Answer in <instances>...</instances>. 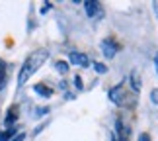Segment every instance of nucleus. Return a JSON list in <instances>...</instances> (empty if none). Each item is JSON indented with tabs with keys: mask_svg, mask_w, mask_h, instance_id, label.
<instances>
[{
	"mask_svg": "<svg viewBox=\"0 0 158 141\" xmlns=\"http://www.w3.org/2000/svg\"><path fill=\"white\" fill-rule=\"evenodd\" d=\"M47 57H49V51L47 49H37V51H33L29 57L23 61L22 69H20V75H18V86H23L29 78H31V75H35L41 65L47 61Z\"/></svg>",
	"mask_w": 158,
	"mask_h": 141,
	"instance_id": "nucleus-1",
	"label": "nucleus"
},
{
	"mask_svg": "<svg viewBox=\"0 0 158 141\" xmlns=\"http://www.w3.org/2000/svg\"><path fill=\"white\" fill-rule=\"evenodd\" d=\"M109 100H111L113 104H119V106H127V94H125V88L121 86H113L111 90H109Z\"/></svg>",
	"mask_w": 158,
	"mask_h": 141,
	"instance_id": "nucleus-2",
	"label": "nucleus"
},
{
	"mask_svg": "<svg viewBox=\"0 0 158 141\" xmlns=\"http://www.w3.org/2000/svg\"><path fill=\"white\" fill-rule=\"evenodd\" d=\"M100 49H102V53H104L107 59H113L115 53H117V43H115V39L106 37V39L100 43Z\"/></svg>",
	"mask_w": 158,
	"mask_h": 141,
	"instance_id": "nucleus-3",
	"label": "nucleus"
},
{
	"mask_svg": "<svg viewBox=\"0 0 158 141\" xmlns=\"http://www.w3.org/2000/svg\"><path fill=\"white\" fill-rule=\"evenodd\" d=\"M69 59H70L72 65H78V67H88V65H92V61H90L84 53H80V51H70V53H69Z\"/></svg>",
	"mask_w": 158,
	"mask_h": 141,
	"instance_id": "nucleus-4",
	"label": "nucleus"
},
{
	"mask_svg": "<svg viewBox=\"0 0 158 141\" xmlns=\"http://www.w3.org/2000/svg\"><path fill=\"white\" fill-rule=\"evenodd\" d=\"M84 10H86V14L90 16V18H94V16H98V14H102V6H100V2H84Z\"/></svg>",
	"mask_w": 158,
	"mask_h": 141,
	"instance_id": "nucleus-5",
	"label": "nucleus"
},
{
	"mask_svg": "<svg viewBox=\"0 0 158 141\" xmlns=\"http://www.w3.org/2000/svg\"><path fill=\"white\" fill-rule=\"evenodd\" d=\"M115 127H117L119 141H129V127L123 126V120H121V118H117V121H115Z\"/></svg>",
	"mask_w": 158,
	"mask_h": 141,
	"instance_id": "nucleus-6",
	"label": "nucleus"
},
{
	"mask_svg": "<svg viewBox=\"0 0 158 141\" xmlns=\"http://www.w3.org/2000/svg\"><path fill=\"white\" fill-rule=\"evenodd\" d=\"M131 88L135 90V94L141 92V75H139V71L131 73Z\"/></svg>",
	"mask_w": 158,
	"mask_h": 141,
	"instance_id": "nucleus-7",
	"label": "nucleus"
},
{
	"mask_svg": "<svg viewBox=\"0 0 158 141\" xmlns=\"http://www.w3.org/2000/svg\"><path fill=\"white\" fill-rule=\"evenodd\" d=\"M33 90H35V92H37V94H41V96H45V98H49L51 94H53V90L51 88H47L45 86V84H35V86H33Z\"/></svg>",
	"mask_w": 158,
	"mask_h": 141,
	"instance_id": "nucleus-8",
	"label": "nucleus"
},
{
	"mask_svg": "<svg viewBox=\"0 0 158 141\" xmlns=\"http://www.w3.org/2000/svg\"><path fill=\"white\" fill-rule=\"evenodd\" d=\"M14 135H16V130H14V127H10V130H6V131L0 133V141H10Z\"/></svg>",
	"mask_w": 158,
	"mask_h": 141,
	"instance_id": "nucleus-9",
	"label": "nucleus"
},
{
	"mask_svg": "<svg viewBox=\"0 0 158 141\" xmlns=\"http://www.w3.org/2000/svg\"><path fill=\"white\" fill-rule=\"evenodd\" d=\"M55 69H57L60 75H66V73H69V63H64V61H57V63H55Z\"/></svg>",
	"mask_w": 158,
	"mask_h": 141,
	"instance_id": "nucleus-10",
	"label": "nucleus"
},
{
	"mask_svg": "<svg viewBox=\"0 0 158 141\" xmlns=\"http://www.w3.org/2000/svg\"><path fill=\"white\" fill-rule=\"evenodd\" d=\"M4 81H6V63L0 59V90L4 88Z\"/></svg>",
	"mask_w": 158,
	"mask_h": 141,
	"instance_id": "nucleus-11",
	"label": "nucleus"
},
{
	"mask_svg": "<svg viewBox=\"0 0 158 141\" xmlns=\"http://www.w3.org/2000/svg\"><path fill=\"white\" fill-rule=\"evenodd\" d=\"M92 67H94L96 73H100V75H106V73H107V67L104 63H98V61H96V63H92Z\"/></svg>",
	"mask_w": 158,
	"mask_h": 141,
	"instance_id": "nucleus-12",
	"label": "nucleus"
},
{
	"mask_svg": "<svg viewBox=\"0 0 158 141\" xmlns=\"http://www.w3.org/2000/svg\"><path fill=\"white\" fill-rule=\"evenodd\" d=\"M150 100H152V104H156V106H158V88L150 90Z\"/></svg>",
	"mask_w": 158,
	"mask_h": 141,
	"instance_id": "nucleus-13",
	"label": "nucleus"
},
{
	"mask_svg": "<svg viewBox=\"0 0 158 141\" xmlns=\"http://www.w3.org/2000/svg\"><path fill=\"white\" fill-rule=\"evenodd\" d=\"M49 112V108H35V118H39L41 114H47Z\"/></svg>",
	"mask_w": 158,
	"mask_h": 141,
	"instance_id": "nucleus-14",
	"label": "nucleus"
},
{
	"mask_svg": "<svg viewBox=\"0 0 158 141\" xmlns=\"http://www.w3.org/2000/svg\"><path fill=\"white\" fill-rule=\"evenodd\" d=\"M23 139H26V133H16L10 141H23Z\"/></svg>",
	"mask_w": 158,
	"mask_h": 141,
	"instance_id": "nucleus-15",
	"label": "nucleus"
},
{
	"mask_svg": "<svg viewBox=\"0 0 158 141\" xmlns=\"http://www.w3.org/2000/svg\"><path fill=\"white\" fill-rule=\"evenodd\" d=\"M14 121H16V116H14V112H12V114H8V118H6V126L14 124Z\"/></svg>",
	"mask_w": 158,
	"mask_h": 141,
	"instance_id": "nucleus-16",
	"label": "nucleus"
},
{
	"mask_svg": "<svg viewBox=\"0 0 158 141\" xmlns=\"http://www.w3.org/2000/svg\"><path fill=\"white\" fill-rule=\"evenodd\" d=\"M139 141H150V135L148 133H141V135H139Z\"/></svg>",
	"mask_w": 158,
	"mask_h": 141,
	"instance_id": "nucleus-17",
	"label": "nucleus"
},
{
	"mask_svg": "<svg viewBox=\"0 0 158 141\" xmlns=\"http://www.w3.org/2000/svg\"><path fill=\"white\" fill-rule=\"evenodd\" d=\"M74 82H76V88H82V78L80 77H74Z\"/></svg>",
	"mask_w": 158,
	"mask_h": 141,
	"instance_id": "nucleus-18",
	"label": "nucleus"
},
{
	"mask_svg": "<svg viewBox=\"0 0 158 141\" xmlns=\"http://www.w3.org/2000/svg\"><path fill=\"white\" fill-rule=\"evenodd\" d=\"M154 69H156V75H158V53L154 55Z\"/></svg>",
	"mask_w": 158,
	"mask_h": 141,
	"instance_id": "nucleus-19",
	"label": "nucleus"
}]
</instances>
